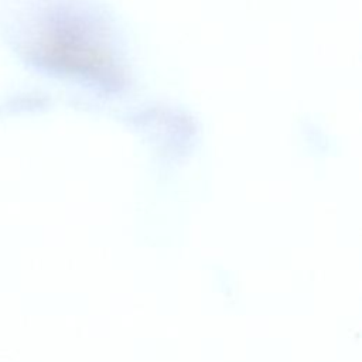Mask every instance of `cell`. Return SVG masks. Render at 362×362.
<instances>
[{
  "label": "cell",
  "mask_w": 362,
  "mask_h": 362,
  "mask_svg": "<svg viewBox=\"0 0 362 362\" xmlns=\"http://www.w3.org/2000/svg\"><path fill=\"white\" fill-rule=\"evenodd\" d=\"M17 48L27 61L51 72L105 79L112 55L96 31L71 13L47 11L16 33Z\"/></svg>",
  "instance_id": "obj_1"
}]
</instances>
